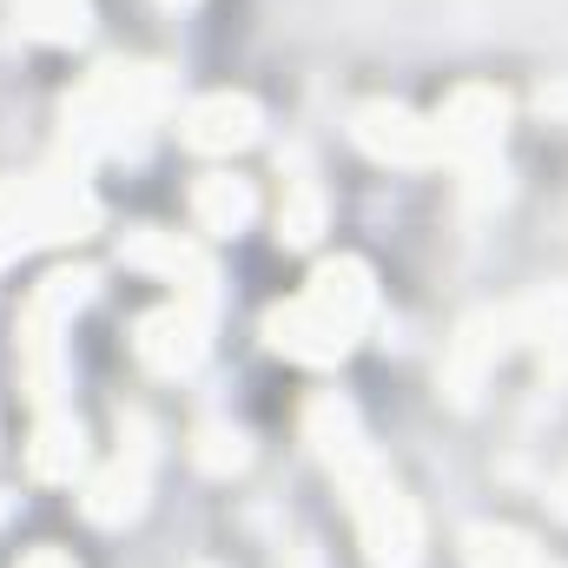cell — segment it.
Listing matches in <instances>:
<instances>
[{"label":"cell","mask_w":568,"mask_h":568,"mask_svg":"<svg viewBox=\"0 0 568 568\" xmlns=\"http://www.w3.org/2000/svg\"><path fill=\"white\" fill-rule=\"evenodd\" d=\"M503 126H509V100L496 87H456L436 113V140H443V159H463V165H483L496 145H503Z\"/></svg>","instance_id":"4"},{"label":"cell","mask_w":568,"mask_h":568,"mask_svg":"<svg viewBox=\"0 0 568 568\" xmlns=\"http://www.w3.org/2000/svg\"><path fill=\"white\" fill-rule=\"evenodd\" d=\"M351 516H357V542H364V562L371 568H417L424 562V516L397 489V476H377L371 489H357L351 496Z\"/></svg>","instance_id":"1"},{"label":"cell","mask_w":568,"mask_h":568,"mask_svg":"<svg viewBox=\"0 0 568 568\" xmlns=\"http://www.w3.org/2000/svg\"><path fill=\"white\" fill-rule=\"evenodd\" d=\"M33 245V212H27V185H0V265Z\"/></svg>","instance_id":"18"},{"label":"cell","mask_w":568,"mask_h":568,"mask_svg":"<svg viewBox=\"0 0 568 568\" xmlns=\"http://www.w3.org/2000/svg\"><path fill=\"white\" fill-rule=\"evenodd\" d=\"M252 212H258V199H252V185H245L239 172H205V179L192 185V219H199V232H212V239L245 232Z\"/></svg>","instance_id":"11"},{"label":"cell","mask_w":568,"mask_h":568,"mask_svg":"<svg viewBox=\"0 0 568 568\" xmlns=\"http://www.w3.org/2000/svg\"><path fill=\"white\" fill-rule=\"evenodd\" d=\"M245 456H252V449H245V436H239L232 424H205L199 436H192V463H199V469H212V476L245 469Z\"/></svg>","instance_id":"17"},{"label":"cell","mask_w":568,"mask_h":568,"mask_svg":"<svg viewBox=\"0 0 568 568\" xmlns=\"http://www.w3.org/2000/svg\"><path fill=\"white\" fill-rule=\"evenodd\" d=\"M258 126H265V113L252 93H205V100H192L179 140L192 152H239V145L258 140Z\"/></svg>","instance_id":"8"},{"label":"cell","mask_w":568,"mask_h":568,"mask_svg":"<svg viewBox=\"0 0 568 568\" xmlns=\"http://www.w3.org/2000/svg\"><path fill=\"white\" fill-rule=\"evenodd\" d=\"M80 463H87V436H80V424H73L67 410H40L33 443H27V469H33L40 483H73Z\"/></svg>","instance_id":"12"},{"label":"cell","mask_w":568,"mask_h":568,"mask_svg":"<svg viewBox=\"0 0 568 568\" xmlns=\"http://www.w3.org/2000/svg\"><path fill=\"white\" fill-rule=\"evenodd\" d=\"M20 568H73V556H67V549H27Z\"/></svg>","instance_id":"19"},{"label":"cell","mask_w":568,"mask_h":568,"mask_svg":"<svg viewBox=\"0 0 568 568\" xmlns=\"http://www.w3.org/2000/svg\"><path fill=\"white\" fill-rule=\"evenodd\" d=\"M140 509H145V463L120 449V463L87 483V516H93L100 529H120V523H133Z\"/></svg>","instance_id":"13"},{"label":"cell","mask_w":568,"mask_h":568,"mask_svg":"<svg viewBox=\"0 0 568 568\" xmlns=\"http://www.w3.org/2000/svg\"><path fill=\"white\" fill-rule=\"evenodd\" d=\"M351 133H357V145H364L371 159H384V165H429V159H443L436 120H417V113L397 106V100H371V106H357Z\"/></svg>","instance_id":"5"},{"label":"cell","mask_w":568,"mask_h":568,"mask_svg":"<svg viewBox=\"0 0 568 568\" xmlns=\"http://www.w3.org/2000/svg\"><path fill=\"white\" fill-rule=\"evenodd\" d=\"M265 337L278 344L284 357H297V364H337L357 331H344V324H337L331 311H317L311 297H291V304H278V311L265 317Z\"/></svg>","instance_id":"7"},{"label":"cell","mask_w":568,"mask_h":568,"mask_svg":"<svg viewBox=\"0 0 568 568\" xmlns=\"http://www.w3.org/2000/svg\"><path fill=\"white\" fill-rule=\"evenodd\" d=\"M140 364L145 371H159V377H185V371H199V357H205V304H165V311H152L140 324Z\"/></svg>","instance_id":"6"},{"label":"cell","mask_w":568,"mask_h":568,"mask_svg":"<svg viewBox=\"0 0 568 568\" xmlns=\"http://www.w3.org/2000/svg\"><path fill=\"white\" fill-rule=\"evenodd\" d=\"M549 503H556V516L568 523V469H562V483H556V496H549Z\"/></svg>","instance_id":"20"},{"label":"cell","mask_w":568,"mask_h":568,"mask_svg":"<svg viewBox=\"0 0 568 568\" xmlns=\"http://www.w3.org/2000/svg\"><path fill=\"white\" fill-rule=\"evenodd\" d=\"M13 7H20V27H27L33 40L67 47V40L87 33V0H13Z\"/></svg>","instance_id":"16"},{"label":"cell","mask_w":568,"mask_h":568,"mask_svg":"<svg viewBox=\"0 0 568 568\" xmlns=\"http://www.w3.org/2000/svg\"><path fill=\"white\" fill-rule=\"evenodd\" d=\"M324 232V185L317 179H291L278 205V239L284 245H311Z\"/></svg>","instance_id":"15"},{"label":"cell","mask_w":568,"mask_h":568,"mask_svg":"<svg viewBox=\"0 0 568 568\" xmlns=\"http://www.w3.org/2000/svg\"><path fill=\"white\" fill-rule=\"evenodd\" d=\"M317 311H331L344 331H364L371 324V311H377V284L371 272L357 265V258H324L317 272H311V291H304Z\"/></svg>","instance_id":"10"},{"label":"cell","mask_w":568,"mask_h":568,"mask_svg":"<svg viewBox=\"0 0 568 568\" xmlns=\"http://www.w3.org/2000/svg\"><path fill=\"white\" fill-rule=\"evenodd\" d=\"M126 265H133V272H159V278H172L185 304H212V265H205L179 232H152V225L133 232V239H126Z\"/></svg>","instance_id":"9"},{"label":"cell","mask_w":568,"mask_h":568,"mask_svg":"<svg viewBox=\"0 0 568 568\" xmlns=\"http://www.w3.org/2000/svg\"><path fill=\"white\" fill-rule=\"evenodd\" d=\"M549 568H562V562H549Z\"/></svg>","instance_id":"21"},{"label":"cell","mask_w":568,"mask_h":568,"mask_svg":"<svg viewBox=\"0 0 568 568\" xmlns=\"http://www.w3.org/2000/svg\"><path fill=\"white\" fill-rule=\"evenodd\" d=\"M463 562H469V568H549V556H542L523 529L476 523V529L463 536Z\"/></svg>","instance_id":"14"},{"label":"cell","mask_w":568,"mask_h":568,"mask_svg":"<svg viewBox=\"0 0 568 568\" xmlns=\"http://www.w3.org/2000/svg\"><path fill=\"white\" fill-rule=\"evenodd\" d=\"M304 436H311L317 463L337 476V489H344V496H357V489H371L377 476H390V469L377 463V449L364 443L357 410H351L344 397H311V410H304Z\"/></svg>","instance_id":"2"},{"label":"cell","mask_w":568,"mask_h":568,"mask_svg":"<svg viewBox=\"0 0 568 568\" xmlns=\"http://www.w3.org/2000/svg\"><path fill=\"white\" fill-rule=\"evenodd\" d=\"M509 344H516L509 304H503V311L463 317V331H456L449 351H443V390H449V404H476V390L489 384V371H496V357H503Z\"/></svg>","instance_id":"3"}]
</instances>
